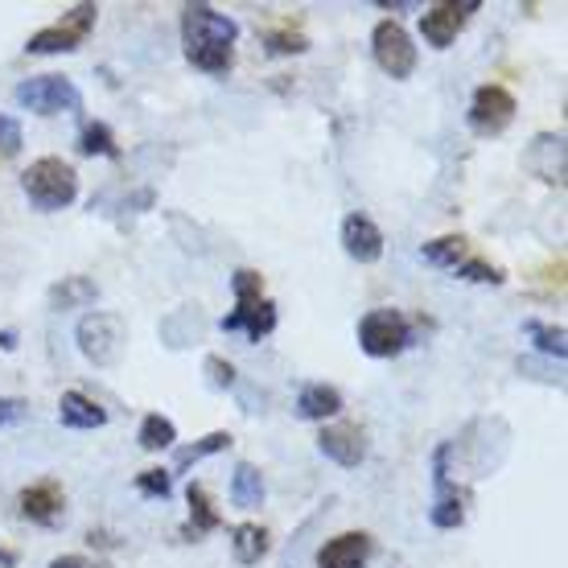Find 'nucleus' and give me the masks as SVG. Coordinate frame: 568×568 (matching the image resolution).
Wrapping results in <instances>:
<instances>
[{
	"label": "nucleus",
	"mask_w": 568,
	"mask_h": 568,
	"mask_svg": "<svg viewBox=\"0 0 568 568\" xmlns=\"http://www.w3.org/2000/svg\"><path fill=\"white\" fill-rule=\"evenodd\" d=\"M136 490H141L144 498H170L173 483L165 469H144V474H136Z\"/></svg>",
	"instance_id": "nucleus-31"
},
{
	"label": "nucleus",
	"mask_w": 568,
	"mask_h": 568,
	"mask_svg": "<svg viewBox=\"0 0 568 568\" xmlns=\"http://www.w3.org/2000/svg\"><path fill=\"white\" fill-rule=\"evenodd\" d=\"M264 495H268L264 474H260L252 462H240L235 474H231V503H235L240 511H256V507H264Z\"/></svg>",
	"instance_id": "nucleus-20"
},
{
	"label": "nucleus",
	"mask_w": 568,
	"mask_h": 568,
	"mask_svg": "<svg viewBox=\"0 0 568 568\" xmlns=\"http://www.w3.org/2000/svg\"><path fill=\"white\" fill-rule=\"evenodd\" d=\"M346 408V399L334 384H305L297 396V416L301 420H317V425H326L334 416Z\"/></svg>",
	"instance_id": "nucleus-18"
},
{
	"label": "nucleus",
	"mask_w": 568,
	"mask_h": 568,
	"mask_svg": "<svg viewBox=\"0 0 568 568\" xmlns=\"http://www.w3.org/2000/svg\"><path fill=\"white\" fill-rule=\"evenodd\" d=\"M527 170L548 185H565V136L560 132H540L527 144Z\"/></svg>",
	"instance_id": "nucleus-14"
},
{
	"label": "nucleus",
	"mask_w": 568,
	"mask_h": 568,
	"mask_svg": "<svg viewBox=\"0 0 568 568\" xmlns=\"http://www.w3.org/2000/svg\"><path fill=\"white\" fill-rule=\"evenodd\" d=\"M515 112H519V103H515L507 87L483 83L474 91V100H469V129L478 132V136H503V132L511 129Z\"/></svg>",
	"instance_id": "nucleus-9"
},
{
	"label": "nucleus",
	"mask_w": 568,
	"mask_h": 568,
	"mask_svg": "<svg viewBox=\"0 0 568 568\" xmlns=\"http://www.w3.org/2000/svg\"><path fill=\"white\" fill-rule=\"evenodd\" d=\"M185 503H190V524H185V536H206V531H219V527H223V515L214 511V498H211L206 486L190 483Z\"/></svg>",
	"instance_id": "nucleus-22"
},
{
	"label": "nucleus",
	"mask_w": 568,
	"mask_h": 568,
	"mask_svg": "<svg viewBox=\"0 0 568 568\" xmlns=\"http://www.w3.org/2000/svg\"><path fill=\"white\" fill-rule=\"evenodd\" d=\"M358 346L371 358H396L413 346V326L399 310H371L358 317Z\"/></svg>",
	"instance_id": "nucleus-5"
},
{
	"label": "nucleus",
	"mask_w": 568,
	"mask_h": 568,
	"mask_svg": "<svg viewBox=\"0 0 568 568\" xmlns=\"http://www.w3.org/2000/svg\"><path fill=\"white\" fill-rule=\"evenodd\" d=\"M50 568H87V560L83 556L67 552V556H58V560H50Z\"/></svg>",
	"instance_id": "nucleus-35"
},
{
	"label": "nucleus",
	"mask_w": 568,
	"mask_h": 568,
	"mask_svg": "<svg viewBox=\"0 0 568 568\" xmlns=\"http://www.w3.org/2000/svg\"><path fill=\"white\" fill-rule=\"evenodd\" d=\"M17 149H21V129H17V120H9V115H0V153L13 156Z\"/></svg>",
	"instance_id": "nucleus-34"
},
{
	"label": "nucleus",
	"mask_w": 568,
	"mask_h": 568,
	"mask_svg": "<svg viewBox=\"0 0 568 568\" xmlns=\"http://www.w3.org/2000/svg\"><path fill=\"white\" fill-rule=\"evenodd\" d=\"M74 342H79V351H83L87 363H95V367H115L120 355H124L129 329H124V317H120V313L95 310L74 326Z\"/></svg>",
	"instance_id": "nucleus-4"
},
{
	"label": "nucleus",
	"mask_w": 568,
	"mask_h": 568,
	"mask_svg": "<svg viewBox=\"0 0 568 568\" xmlns=\"http://www.w3.org/2000/svg\"><path fill=\"white\" fill-rule=\"evenodd\" d=\"M29 416V404L21 396H0V428L9 425H21Z\"/></svg>",
	"instance_id": "nucleus-33"
},
{
	"label": "nucleus",
	"mask_w": 568,
	"mask_h": 568,
	"mask_svg": "<svg viewBox=\"0 0 568 568\" xmlns=\"http://www.w3.org/2000/svg\"><path fill=\"white\" fill-rule=\"evenodd\" d=\"M62 486L54 483V478H42V483H33L21 490V498H17V507H21V515H26L29 524H58V515H62Z\"/></svg>",
	"instance_id": "nucleus-15"
},
{
	"label": "nucleus",
	"mask_w": 568,
	"mask_h": 568,
	"mask_svg": "<svg viewBox=\"0 0 568 568\" xmlns=\"http://www.w3.org/2000/svg\"><path fill=\"white\" fill-rule=\"evenodd\" d=\"M231 440H235V437H231V433H223V428H219V433H206V437H199L194 445H182L173 462H178V469H190V466H199V462H206V457L231 449Z\"/></svg>",
	"instance_id": "nucleus-26"
},
{
	"label": "nucleus",
	"mask_w": 568,
	"mask_h": 568,
	"mask_svg": "<svg viewBox=\"0 0 568 568\" xmlns=\"http://www.w3.org/2000/svg\"><path fill=\"white\" fill-rule=\"evenodd\" d=\"M79 153L83 156H120V144H115V132L95 120V124H87L83 136H79Z\"/></svg>",
	"instance_id": "nucleus-27"
},
{
	"label": "nucleus",
	"mask_w": 568,
	"mask_h": 568,
	"mask_svg": "<svg viewBox=\"0 0 568 568\" xmlns=\"http://www.w3.org/2000/svg\"><path fill=\"white\" fill-rule=\"evenodd\" d=\"M317 449L329 457V462H338V466L355 469L367 462L371 454V440H367V428L358 425H322V433H317Z\"/></svg>",
	"instance_id": "nucleus-11"
},
{
	"label": "nucleus",
	"mask_w": 568,
	"mask_h": 568,
	"mask_svg": "<svg viewBox=\"0 0 568 568\" xmlns=\"http://www.w3.org/2000/svg\"><path fill=\"white\" fill-rule=\"evenodd\" d=\"M371 58L387 79H413L416 71V45L408 38V29L399 26L396 17H384L379 26L371 29Z\"/></svg>",
	"instance_id": "nucleus-6"
},
{
	"label": "nucleus",
	"mask_w": 568,
	"mask_h": 568,
	"mask_svg": "<svg viewBox=\"0 0 568 568\" xmlns=\"http://www.w3.org/2000/svg\"><path fill=\"white\" fill-rule=\"evenodd\" d=\"M58 420L67 428L91 433V428L108 425V408H103L100 399L83 396V392H62V399H58Z\"/></svg>",
	"instance_id": "nucleus-17"
},
{
	"label": "nucleus",
	"mask_w": 568,
	"mask_h": 568,
	"mask_svg": "<svg viewBox=\"0 0 568 568\" xmlns=\"http://www.w3.org/2000/svg\"><path fill=\"white\" fill-rule=\"evenodd\" d=\"M264 45H268V54H305V50H310V38H305L301 29L284 26V29H272L268 38H264Z\"/></svg>",
	"instance_id": "nucleus-28"
},
{
	"label": "nucleus",
	"mask_w": 568,
	"mask_h": 568,
	"mask_svg": "<svg viewBox=\"0 0 568 568\" xmlns=\"http://www.w3.org/2000/svg\"><path fill=\"white\" fill-rule=\"evenodd\" d=\"M136 440H141L144 454H161V449H173V445H178V425H173L170 416L149 413L141 420V433H136Z\"/></svg>",
	"instance_id": "nucleus-24"
},
{
	"label": "nucleus",
	"mask_w": 568,
	"mask_h": 568,
	"mask_svg": "<svg viewBox=\"0 0 568 568\" xmlns=\"http://www.w3.org/2000/svg\"><path fill=\"white\" fill-rule=\"evenodd\" d=\"M17 108L38 115H74L83 112V91L67 74H33L26 83L13 87Z\"/></svg>",
	"instance_id": "nucleus-3"
},
{
	"label": "nucleus",
	"mask_w": 568,
	"mask_h": 568,
	"mask_svg": "<svg viewBox=\"0 0 568 568\" xmlns=\"http://www.w3.org/2000/svg\"><path fill=\"white\" fill-rule=\"evenodd\" d=\"M231 293H235V305H247V301L264 297V276L256 268H240L231 276Z\"/></svg>",
	"instance_id": "nucleus-30"
},
{
	"label": "nucleus",
	"mask_w": 568,
	"mask_h": 568,
	"mask_svg": "<svg viewBox=\"0 0 568 568\" xmlns=\"http://www.w3.org/2000/svg\"><path fill=\"white\" fill-rule=\"evenodd\" d=\"M527 338H531V346L540 351V355H548V358H556V363H565V355H568V334H565V326H552V322H527Z\"/></svg>",
	"instance_id": "nucleus-25"
},
{
	"label": "nucleus",
	"mask_w": 568,
	"mask_h": 568,
	"mask_svg": "<svg viewBox=\"0 0 568 568\" xmlns=\"http://www.w3.org/2000/svg\"><path fill=\"white\" fill-rule=\"evenodd\" d=\"M420 256L433 264V268H457L469 260V240L466 235H440V240H428Z\"/></svg>",
	"instance_id": "nucleus-23"
},
{
	"label": "nucleus",
	"mask_w": 568,
	"mask_h": 568,
	"mask_svg": "<svg viewBox=\"0 0 568 568\" xmlns=\"http://www.w3.org/2000/svg\"><path fill=\"white\" fill-rule=\"evenodd\" d=\"M100 297V284L91 276H62V281L50 288V310L67 313V310H83L91 301Z\"/></svg>",
	"instance_id": "nucleus-21"
},
{
	"label": "nucleus",
	"mask_w": 568,
	"mask_h": 568,
	"mask_svg": "<svg viewBox=\"0 0 568 568\" xmlns=\"http://www.w3.org/2000/svg\"><path fill=\"white\" fill-rule=\"evenodd\" d=\"M17 346V334L13 329H4V334H0V351H13Z\"/></svg>",
	"instance_id": "nucleus-36"
},
{
	"label": "nucleus",
	"mask_w": 568,
	"mask_h": 568,
	"mask_svg": "<svg viewBox=\"0 0 568 568\" xmlns=\"http://www.w3.org/2000/svg\"><path fill=\"white\" fill-rule=\"evenodd\" d=\"M219 326L227 329V334H247V342H260V338H268L272 329H276V305H272L268 297H260V301H247V305H235V313H227Z\"/></svg>",
	"instance_id": "nucleus-16"
},
{
	"label": "nucleus",
	"mask_w": 568,
	"mask_h": 568,
	"mask_svg": "<svg viewBox=\"0 0 568 568\" xmlns=\"http://www.w3.org/2000/svg\"><path fill=\"white\" fill-rule=\"evenodd\" d=\"M478 9H483L478 0H440V4L420 13V38L433 50H449L457 42V33L469 26V17L478 13Z\"/></svg>",
	"instance_id": "nucleus-10"
},
{
	"label": "nucleus",
	"mask_w": 568,
	"mask_h": 568,
	"mask_svg": "<svg viewBox=\"0 0 568 568\" xmlns=\"http://www.w3.org/2000/svg\"><path fill=\"white\" fill-rule=\"evenodd\" d=\"M235 42H240V21L219 13L211 4H185L182 9V45L190 67L202 74H227L235 67Z\"/></svg>",
	"instance_id": "nucleus-1"
},
{
	"label": "nucleus",
	"mask_w": 568,
	"mask_h": 568,
	"mask_svg": "<svg viewBox=\"0 0 568 568\" xmlns=\"http://www.w3.org/2000/svg\"><path fill=\"white\" fill-rule=\"evenodd\" d=\"M87 568H115L112 560H87Z\"/></svg>",
	"instance_id": "nucleus-37"
},
{
	"label": "nucleus",
	"mask_w": 568,
	"mask_h": 568,
	"mask_svg": "<svg viewBox=\"0 0 568 568\" xmlns=\"http://www.w3.org/2000/svg\"><path fill=\"white\" fill-rule=\"evenodd\" d=\"M21 190L38 211H67L79 199V173L62 156H38L21 173Z\"/></svg>",
	"instance_id": "nucleus-2"
},
{
	"label": "nucleus",
	"mask_w": 568,
	"mask_h": 568,
	"mask_svg": "<svg viewBox=\"0 0 568 568\" xmlns=\"http://www.w3.org/2000/svg\"><path fill=\"white\" fill-rule=\"evenodd\" d=\"M95 17H100L95 4H74L71 13H62V21L38 29V33L26 42V50L29 54H71V50H79V45L91 38Z\"/></svg>",
	"instance_id": "nucleus-7"
},
{
	"label": "nucleus",
	"mask_w": 568,
	"mask_h": 568,
	"mask_svg": "<svg viewBox=\"0 0 568 568\" xmlns=\"http://www.w3.org/2000/svg\"><path fill=\"white\" fill-rule=\"evenodd\" d=\"M342 252L355 264H375L384 256V231L375 227V219H367V214H346L342 219Z\"/></svg>",
	"instance_id": "nucleus-12"
},
{
	"label": "nucleus",
	"mask_w": 568,
	"mask_h": 568,
	"mask_svg": "<svg viewBox=\"0 0 568 568\" xmlns=\"http://www.w3.org/2000/svg\"><path fill=\"white\" fill-rule=\"evenodd\" d=\"M206 379H211V387H235V367H231L223 355H206Z\"/></svg>",
	"instance_id": "nucleus-32"
},
{
	"label": "nucleus",
	"mask_w": 568,
	"mask_h": 568,
	"mask_svg": "<svg viewBox=\"0 0 568 568\" xmlns=\"http://www.w3.org/2000/svg\"><path fill=\"white\" fill-rule=\"evenodd\" d=\"M449 457H454V445L449 440L437 445V454H433V507H428V524L440 527V531H454V527L466 524V495L454 486Z\"/></svg>",
	"instance_id": "nucleus-8"
},
{
	"label": "nucleus",
	"mask_w": 568,
	"mask_h": 568,
	"mask_svg": "<svg viewBox=\"0 0 568 568\" xmlns=\"http://www.w3.org/2000/svg\"><path fill=\"white\" fill-rule=\"evenodd\" d=\"M454 272L469 284H503V281H507V272L498 268V264H490V260H478V256H469L466 264H457Z\"/></svg>",
	"instance_id": "nucleus-29"
},
{
	"label": "nucleus",
	"mask_w": 568,
	"mask_h": 568,
	"mask_svg": "<svg viewBox=\"0 0 568 568\" xmlns=\"http://www.w3.org/2000/svg\"><path fill=\"white\" fill-rule=\"evenodd\" d=\"M375 540L367 531H342L317 548V568H367Z\"/></svg>",
	"instance_id": "nucleus-13"
},
{
	"label": "nucleus",
	"mask_w": 568,
	"mask_h": 568,
	"mask_svg": "<svg viewBox=\"0 0 568 568\" xmlns=\"http://www.w3.org/2000/svg\"><path fill=\"white\" fill-rule=\"evenodd\" d=\"M268 548H272L268 527H260V524H235L231 527V556H235V565H243V568L260 565V560L268 556Z\"/></svg>",
	"instance_id": "nucleus-19"
}]
</instances>
